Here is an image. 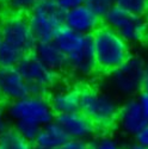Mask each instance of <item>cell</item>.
<instances>
[{
	"instance_id": "6da1fadb",
	"label": "cell",
	"mask_w": 148,
	"mask_h": 149,
	"mask_svg": "<svg viewBox=\"0 0 148 149\" xmlns=\"http://www.w3.org/2000/svg\"><path fill=\"white\" fill-rule=\"evenodd\" d=\"M97 72L109 74L131 56L129 43L105 24L92 33Z\"/></svg>"
},
{
	"instance_id": "7a4b0ae2",
	"label": "cell",
	"mask_w": 148,
	"mask_h": 149,
	"mask_svg": "<svg viewBox=\"0 0 148 149\" xmlns=\"http://www.w3.org/2000/svg\"><path fill=\"white\" fill-rule=\"evenodd\" d=\"M121 105L115 99L97 88L80 87L79 110L87 117L97 130H106L117 123Z\"/></svg>"
},
{
	"instance_id": "3957f363",
	"label": "cell",
	"mask_w": 148,
	"mask_h": 149,
	"mask_svg": "<svg viewBox=\"0 0 148 149\" xmlns=\"http://www.w3.org/2000/svg\"><path fill=\"white\" fill-rule=\"evenodd\" d=\"M4 109L11 123L25 122L43 127L55 118L48 95L28 94L17 100L6 103Z\"/></svg>"
},
{
	"instance_id": "277c9868",
	"label": "cell",
	"mask_w": 148,
	"mask_h": 149,
	"mask_svg": "<svg viewBox=\"0 0 148 149\" xmlns=\"http://www.w3.org/2000/svg\"><path fill=\"white\" fill-rule=\"evenodd\" d=\"M64 16L65 11L54 0H36L28 16L36 41H53L57 31L64 26Z\"/></svg>"
},
{
	"instance_id": "5b68a950",
	"label": "cell",
	"mask_w": 148,
	"mask_h": 149,
	"mask_svg": "<svg viewBox=\"0 0 148 149\" xmlns=\"http://www.w3.org/2000/svg\"><path fill=\"white\" fill-rule=\"evenodd\" d=\"M30 86V94L48 95L59 81V73L47 67L34 53L24 55L16 66Z\"/></svg>"
},
{
	"instance_id": "8992f818",
	"label": "cell",
	"mask_w": 148,
	"mask_h": 149,
	"mask_svg": "<svg viewBox=\"0 0 148 149\" xmlns=\"http://www.w3.org/2000/svg\"><path fill=\"white\" fill-rule=\"evenodd\" d=\"M1 41L17 48L24 55L34 52L37 43L25 15L8 13L0 22Z\"/></svg>"
},
{
	"instance_id": "52a82bcc",
	"label": "cell",
	"mask_w": 148,
	"mask_h": 149,
	"mask_svg": "<svg viewBox=\"0 0 148 149\" xmlns=\"http://www.w3.org/2000/svg\"><path fill=\"white\" fill-rule=\"evenodd\" d=\"M103 24L117 32L128 43H139L145 41L146 18L112 5L103 19Z\"/></svg>"
},
{
	"instance_id": "ba28073f",
	"label": "cell",
	"mask_w": 148,
	"mask_h": 149,
	"mask_svg": "<svg viewBox=\"0 0 148 149\" xmlns=\"http://www.w3.org/2000/svg\"><path fill=\"white\" fill-rule=\"evenodd\" d=\"M145 66L141 58L130 56L119 68L108 74L110 75L111 86L121 94L131 95L139 93L141 91Z\"/></svg>"
},
{
	"instance_id": "9c48e42d",
	"label": "cell",
	"mask_w": 148,
	"mask_h": 149,
	"mask_svg": "<svg viewBox=\"0 0 148 149\" xmlns=\"http://www.w3.org/2000/svg\"><path fill=\"white\" fill-rule=\"evenodd\" d=\"M30 94V86L17 67H0V98L13 102Z\"/></svg>"
},
{
	"instance_id": "30bf717a",
	"label": "cell",
	"mask_w": 148,
	"mask_h": 149,
	"mask_svg": "<svg viewBox=\"0 0 148 149\" xmlns=\"http://www.w3.org/2000/svg\"><path fill=\"white\" fill-rule=\"evenodd\" d=\"M62 128L69 139L89 141L97 131L93 123L80 110L67 113L55 115L54 118Z\"/></svg>"
},
{
	"instance_id": "8fae6325",
	"label": "cell",
	"mask_w": 148,
	"mask_h": 149,
	"mask_svg": "<svg viewBox=\"0 0 148 149\" xmlns=\"http://www.w3.org/2000/svg\"><path fill=\"white\" fill-rule=\"evenodd\" d=\"M103 24L93 12L84 4L65 11L64 25L82 35H92Z\"/></svg>"
},
{
	"instance_id": "7c38bea8",
	"label": "cell",
	"mask_w": 148,
	"mask_h": 149,
	"mask_svg": "<svg viewBox=\"0 0 148 149\" xmlns=\"http://www.w3.org/2000/svg\"><path fill=\"white\" fill-rule=\"evenodd\" d=\"M67 70L79 78H89L97 73V66L94 61L92 35L86 40L80 50L69 56H66Z\"/></svg>"
},
{
	"instance_id": "4fadbf2b",
	"label": "cell",
	"mask_w": 148,
	"mask_h": 149,
	"mask_svg": "<svg viewBox=\"0 0 148 149\" xmlns=\"http://www.w3.org/2000/svg\"><path fill=\"white\" fill-rule=\"evenodd\" d=\"M117 123L130 135H135L148 124V119L145 116L138 99H129L121 106Z\"/></svg>"
},
{
	"instance_id": "5bb4252c",
	"label": "cell",
	"mask_w": 148,
	"mask_h": 149,
	"mask_svg": "<svg viewBox=\"0 0 148 149\" xmlns=\"http://www.w3.org/2000/svg\"><path fill=\"white\" fill-rule=\"evenodd\" d=\"M48 100L55 115L78 111L80 106V87H61L56 88L48 95Z\"/></svg>"
},
{
	"instance_id": "9a60e30c",
	"label": "cell",
	"mask_w": 148,
	"mask_h": 149,
	"mask_svg": "<svg viewBox=\"0 0 148 149\" xmlns=\"http://www.w3.org/2000/svg\"><path fill=\"white\" fill-rule=\"evenodd\" d=\"M43 63L56 73L67 70L66 55L54 41L37 42L32 52Z\"/></svg>"
},
{
	"instance_id": "2e32d148",
	"label": "cell",
	"mask_w": 148,
	"mask_h": 149,
	"mask_svg": "<svg viewBox=\"0 0 148 149\" xmlns=\"http://www.w3.org/2000/svg\"><path fill=\"white\" fill-rule=\"evenodd\" d=\"M68 140L71 139L68 137L66 131L54 119L45 125L41 127L32 144L42 147L44 149H56L64 143H66Z\"/></svg>"
},
{
	"instance_id": "e0dca14e",
	"label": "cell",
	"mask_w": 148,
	"mask_h": 149,
	"mask_svg": "<svg viewBox=\"0 0 148 149\" xmlns=\"http://www.w3.org/2000/svg\"><path fill=\"white\" fill-rule=\"evenodd\" d=\"M90 35H82L77 31H74L67 26H62L54 37V42L57 44V47L65 53L66 56H69L82 48L86 40Z\"/></svg>"
},
{
	"instance_id": "ac0fdd59",
	"label": "cell",
	"mask_w": 148,
	"mask_h": 149,
	"mask_svg": "<svg viewBox=\"0 0 148 149\" xmlns=\"http://www.w3.org/2000/svg\"><path fill=\"white\" fill-rule=\"evenodd\" d=\"M0 149H32V143L23 139L11 127L5 132L0 134Z\"/></svg>"
},
{
	"instance_id": "d6986e66",
	"label": "cell",
	"mask_w": 148,
	"mask_h": 149,
	"mask_svg": "<svg viewBox=\"0 0 148 149\" xmlns=\"http://www.w3.org/2000/svg\"><path fill=\"white\" fill-rule=\"evenodd\" d=\"M24 54L17 48L1 41L0 43V67H16Z\"/></svg>"
},
{
	"instance_id": "ffe728a7",
	"label": "cell",
	"mask_w": 148,
	"mask_h": 149,
	"mask_svg": "<svg viewBox=\"0 0 148 149\" xmlns=\"http://www.w3.org/2000/svg\"><path fill=\"white\" fill-rule=\"evenodd\" d=\"M112 3L114 5L138 16H145L148 7V0H112Z\"/></svg>"
},
{
	"instance_id": "44dd1931",
	"label": "cell",
	"mask_w": 148,
	"mask_h": 149,
	"mask_svg": "<svg viewBox=\"0 0 148 149\" xmlns=\"http://www.w3.org/2000/svg\"><path fill=\"white\" fill-rule=\"evenodd\" d=\"M12 128H13L23 139H25L29 142H34L37 134H38L41 127L36 125V124L31 123H25V122H16L12 123Z\"/></svg>"
},
{
	"instance_id": "7402d4cb",
	"label": "cell",
	"mask_w": 148,
	"mask_h": 149,
	"mask_svg": "<svg viewBox=\"0 0 148 149\" xmlns=\"http://www.w3.org/2000/svg\"><path fill=\"white\" fill-rule=\"evenodd\" d=\"M84 5L90 8L98 18L103 20L110 8L112 7L114 3L112 0H85Z\"/></svg>"
},
{
	"instance_id": "603a6c76",
	"label": "cell",
	"mask_w": 148,
	"mask_h": 149,
	"mask_svg": "<svg viewBox=\"0 0 148 149\" xmlns=\"http://www.w3.org/2000/svg\"><path fill=\"white\" fill-rule=\"evenodd\" d=\"M35 3L36 0H6L5 5L10 13L25 15L29 13Z\"/></svg>"
},
{
	"instance_id": "cb8c5ba5",
	"label": "cell",
	"mask_w": 148,
	"mask_h": 149,
	"mask_svg": "<svg viewBox=\"0 0 148 149\" xmlns=\"http://www.w3.org/2000/svg\"><path fill=\"white\" fill-rule=\"evenodd\" d=\"M56 149H90V142L84 140H68Z\"/></svg>"
},
{
	"instance_id": "d4e9b609",
	"label": "cell",
	"mask_w": 148,
	"mask_h": 149,
	"mask_svg": "<svg viewBox=\"0 0 148 149\" xmlns=\"http://www.w3.org/2000/svg\"><path fill=\"white\" fill-rule=\"evenodd\" d=\"M90 149H121V148L112 140L102 139L97 142H90Z\"/></svg>"
},
{
	"instance_id": "484cf974",
	"label": "cell",
	"mask_w": 148,
	"mask_h": 149,
	"mask_svg": "<svg viewBox=\"0 0 148 149\" xmlns=\"http://www.w3.org/2000/svg\"><path fill=\"white\" fill-rule=\"evenodd\" d=\"M54 1L59 5V7L62 11H67L79 5H82L85 0H54Z\"/></svg>"
},
{
	"instance_id": "4316f807",
	"label": "cell",
	"mask_w": 148,
	"mask_h": 149,
	"mask_svg": "<svg viewBox=\"0 0 148 149\" xmlns=\"http://www.w3.org/2000/svg\"><path fill=\"white\" fill-rule=\"evenodd\" d=\"M12 127V123L6 113V111L4 109V106H0V134L5 132L7 129H10Z\"/></svg>"
},
{
	"instance_id": "83f0119b",
	"label": "cell",
	"mask_w": 148,
	"mask_h": 149,
	"mask_svg": "<svg viewBox=\"0 0 148 149\" xmlns=\"http://www.w3.org/2000/svg\"><path fill=\"white\" fill-rule=\"evenodd\" d=\"M134 136H135V139H136L138 144L148 148V124H146V125Z\"/></svg>"
},
{
	"instance_id": "f1b7e54d",
	"label": "cell",
	"mask_w": 148,
	"mask_h": 149,
	"mask_svg": "<svg viewBox=\"0 0 148 149\" xmlns=\"http://www.w3.org/2000/svg\"><path fill=\"white\" fill-rule=\"evenodd\" d=\"M140 105H141V109L143 111V113L145 116L147 117L148 119V91H145V90H141L139 92V97L136 98Z\"/></svg>"
},
{
	"instance_id": "f546056e",
	"label": "cell",
	"mask_w": 148,
	"mask_h": 149,
	"mask_svg": "<svg viewBox=\"0 0 148 149\" xmlns=\"http://www.w3.org/2000/svg\"><path fill=\"white\" fill-rule=\"evenodd\" d=\"M141 90L148 91V65L145 66L143 77H142V84H141Z\"/></svg>"
},
{
	"instance_id": "4dcf8cb0",
	"label": "cell",
	"mask_w": 148,
	"mask_h": 149,
	"mask_svg": "<svg viewBox=\"0 0 148 149\" xmlns=\"http://www.w3.org/2000/svg\"><path fill=\"white\" fill-rule=\"evenodd\" d=\"M145 18H146V32H145V41L143 42L148 43V17H145Z\"/></svg>"
},
{
	"instance_id": "1f68e13d",
	"label": "cell",
	"mask_w": 148,
	"mask_h": 149,
	"mask_svg": "<svg viewBox=\"0 0 148 149\" xmlns=\"http://www.w3.org/2000/svg\"><path fill=\"white\" fill-rule=\"evenodd\" d=\"M126 149H148V148H146V147H142V146H140V144H133V146H130V147H128V148H126Z\"/></svg>"
},
{
	"instance_id": "d6a6232c",
	"label": "cell",
	"mask_w": 148,
	"mask_h": 149,
	"mask_svg": "<svg viewBox=\"0 0 148 149\" xmlns=\"http://www.w3.org/2000/svg\"><path fill=\"white\" fill-rule=\"evenodd\" d=\"M32 149H44V148L38 147V146H36V144H32Z\"/></svg>"
},
{
	"instance_id": "836d02e7",
	"label": "cell",
	"mask_w": 148,
	"mask_h": 149,
	"mask_svg": "<svg viewBox=\"0 0 148 149\" xmlns=\"http://www.w3.org/2000/svg\"><path fill=\"white\" fill-rule=\"evenodd\" d=\"M3 105V100H1V98H0V106Z\"/></svg>"
},
{
	"instance_id": "e575fe53",
	"label": "cell",
	"mask_w": 148,
	"mask_h": 149,
	"mask_svg": "<svg viewBox=\"0 0 148 149\" xmlns=\"http://www.w3.org/2000/svg\"><path fill=\"white\" fill-rule=\"evenodd\" d=\"M0 43H1V32H0Z\"/></svg>"
},
{
	"instance_id": "d590c367",
	"label": "cell",
	"mask_w": 148,
	"mask_h": 149,
	"mask_svg": "<svg viewBox=\"0 0 148 149\" xmlns=\"http://www.w3.org/2000/svg\"><path fill=\"white\" fill-rule=\"evenodd\" d=\"M6 1V0H0V3H5Z\"/></svg>"
}]
</instances>
